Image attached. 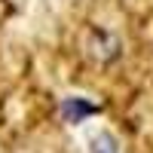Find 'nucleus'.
<instances>
[{
    "label": "nucleus",
    "instance_id": "f257e3e1",
    "mask_svg": "<svg viewBox=\"0 0 153 153\" xmlns=\"http://www.w3.org/2000/svg\"><path fill=\"white\" fill-rule=\"evenodd\" d=\"M95 107L89 104V101H83L80 95H71L68 101H65V113H68V123H74V126H80L89 113H92Z\"/></svg>",
    "mask_w": 153,
    "mask_h": 153
},
{
    "label": "nucleus",
    "instance_id": "f03ea898",
    "mask_svg": "<svg viewBox=\"0 0 153 153\" xmlns=\"http://www.w3.org/2000/svg\"><path fill=\"white\" fill-rule=\"evenodd\" d=\"M92 153H117V144H113V138H110L107 132L95 135V141H92Z\"/></svg>",
    "mask_w": 153,
    "mask_h": 153
}]
</instances>
